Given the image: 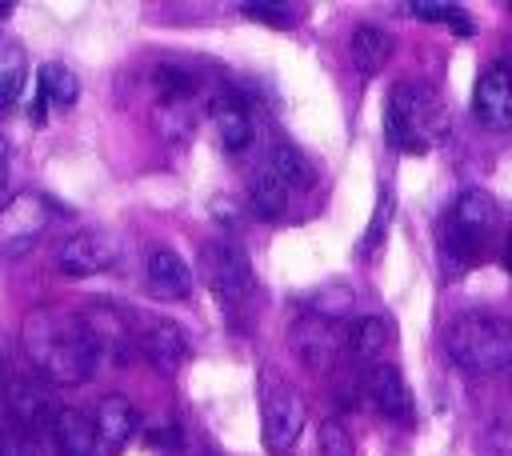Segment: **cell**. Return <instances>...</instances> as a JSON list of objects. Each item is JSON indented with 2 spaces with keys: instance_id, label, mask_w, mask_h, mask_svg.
Listing matches in <instances>:
<instances>
[{
  "instance_id": "cell-1",
  "label": "cell",
  "mask_w": 512,
  "mask_h": 456,
  "mask_svg": "<svg viewBox=\"0 0 512 456\" xmlns=\"http://www.w3.org/2000/svg\"><path fill=\"white\" fill-rule=\"evenodd\" d=\"M24 348H28L32 364L56 384H84L104 356V348L84 328V320L72 312H56V308L28 312Z\"/></svg>"
},
{
  "instance_id": "cell-2",
  "label": "cell",
  "mask_w": 512,
  "mask_h": 456,
  "mask_svg": "<svg viewBox=\"0 0 512 456\" xmlns=\"http://www.w3.org/2000/svg\"><path fill=\"white\" fill-rule=\"evenodd\" d=\"M448 104L428 84H396L384 104V136L400 152H424L448 136Z\"/></svg>"
},
{
  "instance_id": "cell-3",
  "label": "cell",
  "mask_w": 512,
  "mask_h": 456,
  "mask_svg": "<svg viewBox=\"0 0 512 456\" xmlns=\"http://www.w3.org/2000/svg\"><path fill=\"white\" fill-rule=\"evenodd\" d=\"M444 348L464 372H504L512 368V324L496 312H460L444 328Z\"/></svg>"
},
{
  "instance_id": "cell-4",
  "label": "cell",
  "mask_w": 512,
  "mask_h": 456,
  "mask_svg": "<svg viewBox=\"0 0 512 456\" xmlns=\"http://www.w3.org/2000/svg\"><path fill=\"white\" fill-rule=\"evenodd\" d=\"M496 228H500V204L488 192L468 188L440 220V248L452 264H476Z\"/></svg>"
},
{
  "instance_id": "cell-5",
  "label": "cell",
  "mask_w": 512,
  "mask_h": 456,
  "mask_svg": "<svg viewBox=\"0 0 512 456\" xmlns=\"http://www.w3.org/2000/svg\"><path fill=\"white\" fill-rule=\"evenodd\" d=\"M200 280L220 296V300H248L256 288V272L252 260L240 244L232 240H208L200 248Z\"/></svg>"
},
{
  "instance_id": "cell-6",
  "label": "cell",
  "mask_w": 512,
  "mask_h": 456,
  "mask_svg": "<svg viewBox=\"0 0 512 456\" xmlns=\"http://www.w3.org/2000/svg\"><path fill=\"white\" fill-rule=\"evenodd\" d=\"M52 220H56V208H52L48 196H40V192H16L0 208V252L4 256L28 252L48 232Z\"/></svg>"
},
{
  "instance_id": "cell-7",
  "label": "cell",
  "mask_w": 512,
  "mask_h": 456,
  "mask_svg": "<svg viewBox=\"0 0 512 456\" xmlns=\"http://www.w3.org/2000/svg\"><path fill=\"white\" fill-rule=\"evenodd\" d=\"M120 260V244L112 232L104 228H84V232H72L60 248H56V264L64 276H96V272H108L116 268Z\"/></svg>"
},
{
  "instance_id": "cell-8",
  "label": "cell",
  "mask_w": 512,
  "mask_h": 456,
  "mask_svg": "<svg viewBox=\"0 0 512 456\" xmlns=\"http://www.w3.org/2000/svg\"><path fill=\"white\" fill-rule=\"evenodd\" d=\"M260 424H264V448L268 452H288L304 428V400L296 388L288 384H264V412H260Z\"/></svg>"
},
{
  "instance_id": "cell-9",
  "label": "cell",
  "mask_w": 512,
  "mask_h": 456,
  "mask_svg": "<svg viewBox=\"0 0 512 456\" xmlns=\"http://www.w3.org/2000/svg\"><path fill=\"white\" fill-rule=\"evenodd\" d=\"M92 428H96V456H120L128 440L140 432V408L128 396H104L92 408Z\"/></svg>"
},
{
  "instance_id": "cell-10",
  "label": "cell",
  "mask_w": 512,
  "mask_h": 456,
  "mask_svg": "<svg viewBox=\"0 0 512 456\" xmlns=\"http://www.w3.org/2000/svg\"><path fill=\"white\" fill-rule=\"evenodd\" d=\"M472 112L484 128H496V132L512 128V72H508V64H492L480 72Z\"/></svg>"
},
{
  "instance_id": "cell-11",
  "label": "cell",
  "mask_w": 512,
  "mask_h": 456,
  "mask_svg": "<svg viewBox=\"0 0 512 456\" xmlns=\"http://www.w3.org/2000/svg\"><path fill=\"white\" fill-rule=\"evenodd\" d=\"M136 348L164 376H176L184 368V360H188V336L172 320H148L140 328V336H136Z\"/></svg>"
},
{
  "instance_id": "cell-12",
  "label": "cell",
  "mask_w": 512,
  "mask_h": 456,
  "mask_svg": "<svg viewBox=\"0 0 512 456\" xmlns=\"http://www.w3.org/2000/svg\"><path fill=\"white\" fill-rule=\"evenodd\" d=\"M144 280H148V292L156 300H184V296H192V268L172 248H164V244L148 252Z\"/></svg>"
},
{
  "instance_id": "cell-13",
  "label": "cell",
  "mask_w": 512,
  "mask_h": 456,
  "mask_svg": "<svg viewBox=\"0 0 512 456\" xmlns=\"http://www.w3.org/2000/svg\"><path fill=\"white\" fill-rule=\"evenodd\" d=\"M344 336H348V328H340L332 320H320V316H304L296 324V332H292L296 352H300V360L308 368H328L332 356L344 348Z\"/></svg>"
},
{
  "instance_id": "cell-14",
  "label": "cell",
  "mask_w": 512,
  "mask_h": 456,
  "mask_svg": "<svg viewBox=\"0 0 512 456\" xmlns=\"http://www.w3.org/2000/svg\"><path fill=\"white\" fill-rule=\"evenodd\" d=\"M364 392L372 400V408L388 420H412V392L400 376V368L392 364H376L368 376H364Z\"/></svg>"
},
{
  "instance_id": "cell-15",
  "label": "cell",
  "mask_w": 512,
  "mask_h": 456,
  "mask_svg": "<svg viewBox=\"0 0 512 456\" xmlns=\"http://www.w3.org/2000/svg\"><path fill=\"white\" fill-rule=\"evenodd\" d=\"M212 124H216V140H220L224 152H244L252 144V132H256L252 108L236 92L212 100Z\"/></svg>"
},
{
  "instance_id": "cell-16",
  "label": "cell",
  "mask_w": 512,
  "mask_h": 456,
  "mask_svg": "<svg viewBox=\"0 0 512 456\" xmlns=\"http://www.w3.org/2000/svg\"><path fill=\"white\" fill-rule=\"evenodd\" d=\"M8 408H12V420L24 432H48L52 428V416H56L52 396L36 380H12L8 384Z\"/></svg>"
},
{
  "instance_id": "cell-17",
  "label": "cell",
  "mask_w": 512,
  "mask_h": 456,
  "mask_svg": "<svg viewBox=\"0 0 512 456\" xmlns=\"http://www.w3.org/2000/svg\"><path fill=\"white\" fill-rule=\"evenodd\" d=\"M48 436L56 440L60 456H96V428L92 416L80 408H56Z\"/></svg>"
},
{
  "instance_id": "cell-18",
  "label": "cell",
  "mask_w": 512,
  "mask_h": 456,
  "mask_svg": "<svg viewBox=\"0 0 512 456\" xmlns=\"http://www.w3.org/2000/svg\"><path fill=\"white\" fill-rule=\"evenodd\" d=\"M392 48H396V40L380 24H360L348 40V56H352L356 72H364V76H376L392 60Z\"/></svg>"
},
{
  "instance_id": "cell-19",
  "label": "cell",
  "mask_w": 512,
  "mask_h": 456,
  "mask_svg": "<svg viewBox=\"0 0 512 456\" xmlns=\"http://www.w3.org/2000/svg\"><path fill=\"white\" fill-rule=\"evenodd\" d=\"M264 168H268V172H272L288 192H308V188L316 184V168H312V160H308L296 144H288V140L272 144V152H268Z\"/></svg>"
},
{
  "instance_id": "cell-20",
  "label": "cell",
  "mask_w": 512,
  "mask_h": 456,
  "mask_svg": "<svg viewBox=\"0 0 512 456\" xmlns=\"http://www.w3.org/2000/svg\"><path fill=\"white\" fill-rule=\"evenodd\" d=\"M36 96H40L44 104L72 108V104L80 100V76H76L68 64L48 60V64H40V72H36Z\"/></svg>"
},
{
  "instance_id": "cell-21",
  "label": "cell",
  "mask_w": 512,
  "mask_h": 456,
  "mask_svg": "<svg viewBox=\"0 0 512 456\" xmlns=\"http://www.w3.org/2000/svg\"><path fill=\"white\" fill-rule=\"evenodd\" d=\"M392 340V328L384 316H360L348 324V336H344V348L356 356V360H380L384 348Z\"/></svg>"
},
{
  "instance_id": "cell-22",
  "label": "cell",
  "mask_w": 512,
  "mask_h": 456,
  "mask_svg": "<svg viewBox=\"0 0 512 456\" xmlns=\"http://www.w3.org/2000/svg\"><path fill=\"white\" fill-rule=\"evenodd\" d=\"M156 132L164 144L184 148L196 136V108L192 100H160L156 104Z\"/></svg>"
},
{
  "instance_id": "cell-23",
  "label": "cell",
  "mask_w": 512,
  "mask_h": 456,
  "mask_svg": "<svg viewBox=\"0 0 512 456\" xmlns=\"http://www.w3.org/2000/svg\"><path fill=\"white\" fill-rule=\"evenodd\" d=\"M24 72H28L24 48L20 44H8L4 56H0V112H12L16 108V100L24 92Z\"/></svg>"
},
{
  "instance_id": "cell-24",
  "label": "cell",
  "mask_w": 512,
  "mask_h": 456,
  "mask_svg": "<svg viewBox=\"0 0 512 456\" xmlns=\"http://www.w3.org/2000/svg\"><path fill=\"white\" fill-rule=\"evenodd\" d=\"M348 312H352V292L344 284H328L308 300V316H320V320H332V324Z\"/></svg>"
},
{
  "instance_id": "cell-25",
  "label": "cell",
  "mask_w": 512,
  "mask_h": 456,
  "mask_svg": "<svg viewBox=\"0 0 512 456\" xmlns=\"http://www.w3.org/2000/svg\"><path fill=\"white\" fill-rule=\"evenodd\" d=\"M152 84H156L160 100H192L196 96V80L184 68H176V64H160L156 76H152Z\"/></svg>"
},
{
  "instance_id": "cell-26",
  "label": "cell",
  "mask_w": 512,
  "mask_h": 456,
  "mask_svg": "<svg viewBox=\"0 0 512 456\" xmlns=\"http://www.w3.org/2000/svg\"><path fill=\"white\" fill-rule=\"evenodd\" d=\"M352 452H356L352 432L340 420H324L316 428V456H352Z\"/></svg>"
},
{
  "instance_id": "cell-27",
  "label": "cell",
  "mask_w": 512,
  "mask_h": 456,
  "mask_svg": "<svg viewBox=\"0 0 512 456\" xmlns=\"http://www.w3.org/2000/svg\"><path fill=\"white\" fill-rule=\"evenodd\" d=\"M412 12H416L420 20H440V24H448L456 36H472V16H468L464 8H456V4H412Z\"/></svg>"
},
{
  "instance_id": "cell-28",
  "label": "cell",
  "mask_w": 512,
  "mask_h": 456,
  "mask_svg": "<svg viewBox=\"0 0 512 456\" xmlns=\"http://www.w3.org/2000/svg\"><path fill=\"white\" fill-rule=\"evenodd\" d=\"M388 224H392V192L384 188L380 192V204H376V216H372V224H368V232H364V256H376V248L384 244V236H388Z\"/></svg>"
},
{
  "instance_id": "cell-29",
  "label": "cell",
  "mask_w": 512,
  "mask_h": 456,
  "mask_svg": "<svg viewBox=\"0 0 512 456\" xmlns=\"http://www.w3.org/2000/svg\"><path fill=\"white\" fill-rule=\"evenodd\" d=\"M480 456H512V428L496 424L480 436Z\"/></svg>"
},
{
  "instance_id": "cell-30",
  "label": "cell",
  "mask_w": 512,
  "mask_h": 456,
  "mask_svg": "<svg viewBox=\"0 0 512 456\" xmlns=\"http://www.w3.org/2000/svg\"><path fill=\"white\" fill-rule=\"evenodd\" d=\"M244 16L264 20V24H272V28H292V12L280 8V4H244Z\"/></svg>"
},
{
  "instance_id": "cell-31",
  "label": "cell",
  "mask_w": 512,
  "mask_h": 456,
  "mask_svg": "<svg viewBox=\"0 0 512 456\" xmlns=\"http://www.w3.org/2000/svg\"><path fill=\"white\" fill-rule=\"evenodd\" d=\"M0 456H32V452H28L24 440H8V436H0Z\"/></svg>"
},
{
  "instance_id": "cell-32",
  "label": "cell",
  "mask_w": 512,
  "mask_h": 456,
  "mask_svg": "<svg viewBox=\"0 0 512 456\" xmlns=\"http://www.w3.org/2000/svg\"><path fill=\"white\" fill-rule=\"evenodd\" d=\"M4 176H8V144L0 136V184H4Z\"/></svg>"
},
{
  "instance_id": "cell-33",
  "label": "cell",
  "mask_w": 512,
  "mask_h": 456,
  "mask_svg": "<svg viewBox=\"0 0 512 456\" xmlns=\"http://www.w3.org/2000/svg\"><path fill=\"white\" fill-rule=\"evenodd\" d=\"M504 268L512 272V232H508V240H504Z\"/></svg>"
},
{
  "instance_id": "cell-34",
  "label": "cell",
  "mask_w": 512,
  "mask_h": 456,
  "mask_svg": "<svg viewBox=\"0 0 512 456\" xmlns=\"http://www.w3.org/2000/svg\"><path fill=\"white\" fill-rule=\"evenodd\" d=\"M0 388H4V360H0Z\"/></svg>"
}]
</instances>
